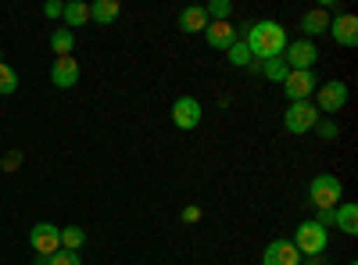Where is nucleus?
Masks as SVG:
<instances>
[{
    "mask_svg": "<svg viewBox=\"0 0 358 265\" xmlns=\"http://www.w3.org/2000/svg\"><path fill=\"white\" fill-rule=\"evenodd\" d=\"M308 265H322V262H319V258H312V262H308Z\"/></svg>",
    "mask_w": 358,
    "mask_h": 265,
    "instance_id": "7c9ffc66",
    "label": "nucleus"
},
{
    "mask_svg": "<svg viewBox=\"0 0 358 265\" xmlns=\"http://www.w3.org/2000/svg\"><path fill=\"white\" fill-rule=\"evenodd\" d=\"M62 18H65V29H79V25L90 22V4H83V0H72V4H65Z\"/></svg>",
    "mask_w": 358,
    "mask_h": 265,
    "instance_id": "aec40b11",
    "label": "nucleus"
},
{
    "mask_svg": "<svg viewBox=\"0 0 358 265\" xmlns=\"http://www.w3.org/2000/svg\"><path fill=\"white\" fill-rule=\"evenodd\" d=\"M15 90H18V72L0 62V97H11Z\"/></svg>",
    "mask_w": 358,
    "mask_h": 265,
    "instance_id": "5701e85b",
    "label": "nucleus"
},
{
    "mask_svg": "<svg viewBox=\"0 0 358 265\" xmlns=\"http://www.w3.org/2000/svg\"><path fill=\"white\" fill-rule=\"evenodd\" d=\"M236 36H241L248 47H251V54L255 57H262V62H268V57H283V50H287V29L280 25V22H248V25H241L236 29Z\"/></svg>",
    "mask_w": 358,
    "mask_h": 265,
    "instance_id": "f257e3e1",
    "label": "nucleus"
},
{
    "mask_svg": "<svg viewBox=\"0 0 358 265\" xmlns=\"http://www.w3.org/2000/svg\"><path fill=\"white\" fill-rule=\"evenodd\" d=\"M326 29H330V11H326V8H312V11L301 15V33H305V40L322 36Z\"/></svg>",
    "mask_w": 358,
    "mask_h": 265,
    "instance_id": "2eb2a0df",
    "label": "nucleus"
},
{
    "mask_svg": "<svg viewBox=\"0 0 358 265\" xmlns=\"http://www.w3.org/2000/svg\"><path fill=\"white\" fill-rule=\"evenodd\" d=\"M50 265H83V258H79V251H54L50 255Z\"/></svg>",
    "mask_w": 358,
    "mask_h": 265,
    "instance_id": "393cba45",
    "label": "nucleus"
},
{
    "mask_svg": "<svg viewBox=\"0 0 358 265\" xmlns=\"http://www.w3.org/2000/svg\"><path fill=\"white\" fill-rule=\"evenodd\" d=\"M315 86H319L315 72H290V76L283 79V86H280V90L287 94V101H290V104H297V101H312Z\"/></svg>",
    "mask_w": 358,
    "mask_h": 265,
    "instance_id": "1a4fd4ad",
    "label": "nucleus"
},
{
    "mask_svg": "<svg viewBox=\"0 0 358 265\" xmlns=\"http://www.w3.org/2000/svg\"><path fill=\"white\" fill-rule=\"evenodd\" d=\"M315 222H319L322 229H330V226H334V208H322V212L315 215Z\"/></svg>",
    "mask_w": 358,
    "mask_h": 265,
    "instance_id": "cd10ccee",
    "label": "nucleus"
},
{
    "mask_svg": "<svg viewBox=\"0 0 358 265\" xmlns=\"http://www.w3.org/2000/svg\"><path fill=\"white\" fill-rule=\"evenodd\" d=\"M183 222H201V208H197V204H190V208H183Z\"/></svg>",
    "mask_w": 358,
    "mask_h": 265,
    "instance_id": "c85d7f7f",
    "label": "nucleus"
},
{
    "mask_svg": "<svg viewBox=\"0 0 358 265\" xmlns=\"http://www.w3.org/2000/svg\"><path fill=\"white\" fill-rule=\"evenodd\" d=\"M348 265H358V262H348Z\"/></svg>",
    "mask_w": 358,
    "mask_h": 265,
    "instance_id": "2f4dec72",
    "label": "nucleus"
},
{
    "mask_svg": "<svg viewBox=\"0 0 358 265\" xmlns=\"http://www.w3.org/2000/svg\"><path fill=\"white\" fill-rule=\"evenodd\" d=\"M315 133H319L322 140H337V133H341V129H337V122H334V119H319V122H315Z\"/></svg>",
    "mask_w": 358,
    "mask_h": 265,
    "instance_id": "a878e982",
    "label": "nucleus"
},
{
    "mask_svg": "<svg viewBox=\"0 0 358 265\" xmlns=\"http://www.w3.org/2000/svg\"><path fill=\"white\" fill-rule=\"evenodd\" d=\"M204 40H208V47H212V50H229L241 36H236V25L233 22H208Z\"/></svg>",
    "mask_w": 358,
    "mask_h": 265,
    "instance_id": "ddd939ff",
    "label": "nucleus"
},
{
    "mask_svg": "<svg viewBox=\"0 0 358 265\" xmlns=\"http://www.w3.org/2000/svg\"><path fill=\"white\" fill-rule=\"evenodd\" d=\"M226 57H229V65H236V69H251V65H255V54H251V47H248L244 40H236V43L226 50Z\"/></svg>",
    "mask_w": 358,
    "mask_h": 265,
    "instance_id": "412c9836",
    "label": "nucleus"
},
{
    "mask_svg": "<svg viewBox=\"0 0 358 265\" xmlns=\"http://www.w3.org/2000/svg\"><path fill=\"white\" fill-rule=\"evenodd\" d=\"M283 62L290 72H312L315 62H319V47L315 40H287V50H283Z\"/></svg>",
    "mask_w": 358,
    "mask_h": 265,
    "instance_id": "423d86ee",
    "label": "nucleus"
},
{
    "mask_svg": "<svg viewBox=\"0 0 358 265\" xmlns=\"http://www.w3.org/2000/svg\"><path fill=\"white\" fill-rule=\"evenodd\" d=\"M262 265H301V255H297L294 241H273L262 251Z\"/></svg>",
    "mask_w": 358,
    "mask_h": 265,
    "instance_id": "f8f14e48",
    "label": "nucleus"
},
{
    "mask_svg": "<svg viewBox=\"0 0 358 265\" xmlns=\"http://www.w3.org/2000/svg\"><path fill=\"white\" fill-rule=\"evenodd\" d=\"M334 226L344 233V237H355L358 233V204L355 201H341L334 208Z\"/></svg>",
    "mask_w": 358,
    "mask_h": 265,
    "instance_id": "4468645a",
    "label": "nucleus"
},
{
    "mask_svg": "<svg viewBox=\"0 0 358 265\" xmlns=\"http://www.w3.org/2000/svg\"><path fill=\"white\" fill-rule=\"evenodd\" d=\"M258 72H262V79L276 83V86H283V79L290 76V69H287L283 57H268V62H262V65H258Z\"/></svg>",
    "mask_w": 358,
    "mask_h": 265,
    "instance_id": "a211bd4d",
    "label": "nucleus"
},
{
    "mask_svg": "<svg viewBox=\"0 0 358 265\" xmlns=\"http://www.w3.org/2000/svg\"><path fill=\"white\" fill-rule=\"evenodd\" d=\"M204 15H208V22H229L233 4L229 0H212V4H204Z\"/></svg>",
    "mask_w": 358,
    "mask_h": 265,
    "instance_id": "b1692460",
    "label": "nucleus"
},
{
    "mask_svg": "<svg viewBox=\"0 0 358 265\" xmlns=\"http://www.w3.org/2000/svg\"><path fill=\"white\" fill-rule=\"evenodd\" d=\"M86 244V229L83 226H62V248L65 251H83Z\"/></svg>",
    "mask_w": 358,
    "mask_h": 265,
    "instance_id": "4be33fe9",
    "label": "nucleus"
},
{
    "mask_svg": "<svg viewBox=\"0 0 358 265\" xmlns=\"http://www.w3.org/2000/svg\"><path fill=\"white\" fill-rule=\"evenodd\" d=\"M50 83L57 86V90H72V86L79 83V57H54L50 65Z\"/></svg>",
    "mask_w": 358,
    "mask_h": 265,
    "instance_id": "9b49d317",
    "label": "nucleus"
},
{
    "mask_svg": "<svg viewBox=\"0 0 358 265\" xmlns=\"http://www.w3.org/2000/svg\"><path fill=\"white\" fill-rule=\"evenodd\" d=\"M36 265H50V258H43V255H40V258H36Z\"/></svg>",
    "mask_w": 358,
    "mask_h": 265,
    "instance_id": "c756f323",
    "label": "nucleus"
},
{
    "mask_svg": "<svg viewBox=\"0 0 358 265\" xmlns=\"http://www.w3.org/2000/svg\"><path fill=\"white\" fill-rule=\"evenodd\" d=\"M319 119H322V115H319V108H315L312 101H297V104H290V108L283 111V129L294 133V136H305V133L315 129Z\"/></svg>",
    "mask_w": 358,
    "mask_h": 265,
    "instance_id": "39448f33",
    "label": "nucleus"
},
{
    "mask_svg": "<svg viewBox=\"0 0 358 265\" xmlns=\"http://www.w3.org/2000/svg\"><path fill=\"white\" fill-rule=\"evenodd\" d=\"M326 33L334 36L337 47H358V18L351 11H344V15L330 18V29H326Z\"/></svg>",
    "mask_w": 358,
    "mask_h": 265,
    "instance_id": "9d476101",
    "label": "nucleus"
},
{
    "mask_svg": "<svg viewBox=\"0 0 358 265\" xmlns=\"http://www.w3.org/2000/svg\"><path fill=\"white\" fill-rule=\"evenodd\" d=\"M179 29H183V33H204L208 29V15H204V8L201 4H194V8H183L179 11Z\"/></svg>",
    "mask_w": 358,
    "mask_h": 265,
    "instance_id": "dca6fc26",
    "label": "nucleus"
},
{
    "mask_svg": "<svg viewBox=\"0 0 358 265\" xmlns=\"http://www.w3.org/2000/svg\"><path fill=\"white\" fill-rule=\"evenodd\" d=\"M50 50L57 57H69L76 50V33H72V29H54V33H50Z\"/></svg>",
    "mask_w": 358,
    "mask_h": 265,
    "instance_id": "6ab92c4d",
    "label": "nucleus"
},
{
    "mask_svg": "<svg viewBox=\"0 0 358 265\" xmlns=\"http://www.w3.org/2000/svg\"><path fill=\"white\" fill-rule=\"evenodd\" d=\"M308 201L315 204L319 212L322 208H337V204L344 201V183L337 180V176H330V172H319L315 180L308 183Z\"/></svg>",
    "mask_w": 358,
    "mask_h": 265,
    "instance_id": "7ed1b4c3",
    "label": "nucleus"
},
{
    "mask_svg": "<svg viewBox=\"0 0 358 265\" xmlns=\"http://www.w3.org/2000/svg\"><path fill=\"white\" fill-rule=\"evenodd\" d=\"M29 244H33L36 255L50 258L54 251H62V226H54V222H36L33 229H29Z\"/></svg>",
    "mask_w": 358,
    "mask_h": 265,
    "instance_id": "6e6552de",
    "label": "nucleus"
},
{
    "mask_svg": "<svg viewBox=\"0 0 358 265\" xmlns=\"http://www.w3.org/2000/svg\"><path fill=\"white\" fill-rule=\"evenodd\" d=\"M312 97H315V108H319V115L326 119V115H337V111L348 104L351 90H348V83H344V79H330V83H319Z\"/></svg>",
    "mask_w": 358,
    "mask_h": 265,
    "instance_id": "20e7f679",
    "label": "nucleus"
},
{
    "mask_svg": "<svg viewBox=\"0 0 358 265\" xmlns=\"http://www.w3.org/2000/svg\"><path fill=\"white\" fill-rule=\"evenodd\" d=\"M118 15H122V4L118 0H97V4H90V18L97 25H111Z\"/></svg>",
    "mask_w": 358,
    "mask_h": 265,
    "instance_id": "f3484780",
    "label": "nucleus"
},
{
    "mask_svg": "<svg viewBox=\"0 0 358 265\" xmlns=\"http://www.w3.org/2000/svg\"><path fill=\"white\" fill-rule=\"evenodd\" d=\"M326 244H330V229H322L315 219H305L294 229V248L301 258H319L326 251Z\"/></svg>",
    "mask_w": 358,
    "mask_h": 265,
    "instance_id": "f03ea898",
    "label": "nucleus"
},
{
    "mask_svg": "<svg viewBox=\"0 0 358 265\" xmlns=\"http://www.w3.org/2000/svg\"><path fill=\"white\" fill-rule=\"evenodd\" d=\"M201 119H204V108H201V101L197 97H176V104H172V126L176 129H183V133H190V129H197L201 126Z\"/></svg>",
    "mask_w": 358,
    "mask_h": 265,
    "instance_id": "0eeeda50",
    "label": "nucleus"
},
{
    "mask_svg": "<svg viewBox=\"0 0 358 265\" xmlns=\"http://www.w3.org/2000/svg\"><path fill=\"white\" fill-rule=\"evenodd\" d=\"M62 11H65L62 0H47V4H43V15H47V18H62Z\"/></svg>",
    "mask_w": 358,
    "mask_h": 265,
    "instance_id": "bb28decb",
    "label": "nucleus"
}]
</instances>
